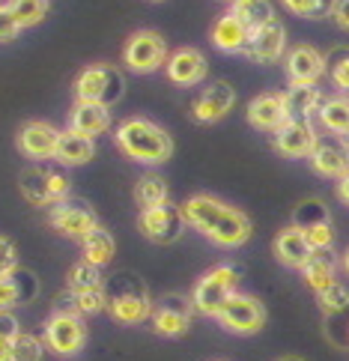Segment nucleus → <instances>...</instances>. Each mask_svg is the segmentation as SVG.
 <instances>
[{
    "label": "nucleus",
    "instance_id": "nucleus-34",
    "mask_svg": "<svg viewBox=\"0 0 349 361\" xmlns=\"http://www.w3.org/2000/svg\"><path fill=\"white\" fill-rule=\"evenodd\" d=\"M326 221H331V212H329L326 200H319V197H307L293 209V227H299V230L326 224Z\"/></svg>",
    "mask_w": 349,
    "mask_h": 361
},
{
    "label": "nucleus",
    "instance_id": "nucleus-11",
    "mask_svg": "<svg viewBox=\"0 0 349 361\" xmlns=\"http://www.w3.org/2000/svg\"><path fill=\"white\" fill-rule=\"evenodd\" d=\"M185 215L176 203H159V206H149V209H140L137 215V230L140 236L149 239L152 245H173L183 239L185 233Z\"/></svg>",
    "mask_w": 349,
    "mask_h": 361
},
{
    "label": "nucleus",
    "instance_id": "nucleus-44",
    "mask_svg": "<svg viewBox=\"0 0 349 361\" xmlns=\"http://www.w3.org/2000/svg\"><path fill=\"white\" fill-rule=\"evenodd\" d=\"M331 21L338 24L341 30L349 33V0H334V9H331Z\"/></svg>",
    "mask_w": 349,
    "mask_h": 361
},
{
    "label": "nucleus",
    "instance_id": "nucleus-13",
    "mask_svg": "<svg viewBox=\"0 0 349 361\" xmlns=\"http://www.w3.org/2000/svg\"><path fill=\"white\" fill-rule=\"evenodd\" d=\"M287 54V27H283L281 18H271L263 27L251 30V39L245 45L242 57L257 66H271V63H281Z\"/></svg>",
    "mask_w": 349,
    "mask_h": 361
},
{
    "label": "nucleus",
    "instance_id": "nucleus-31",
    "mask_svg": "<svg viewBox=\"0 0 349 361\" xmlns=\"http://www.w3.org/2000/svg\"><path fill=\"white\" fill-rule=\"evenodd\" d=\"M6 9L21 30H30L48 18L51 0H6Z\"/></svg>",
    "mask_w": 349,
    "mask_h": 361
},
{
    "label": "nucleus",
    "instance_id": "nucleus-24",
    "mask_svg": "<svg viewBox=\"0 0 349 361\" xmlns=\"http://www.w3.org/2000/svg\"><path fill=\"white\" fill-rule=\"evenodd\" d=\"M338 266H341V260L334 257V251H314L310 260L299 269L305 287L314 293L329 290L331 283H338Z\"/></svg>",
    "mask_w": 349,
    "mask_h": 361
},
{
    "label": "nucleus",
    "instance_id": "nucleus-49",
    "mask_svg": "<svg viewBox=\"0 0 349 361\" xmlns=\"http://www.w3.org/2000/svg\"><path fill=\"white\" fill-rule=\"evenodd\" d=\"M149 4H164V0H149Z\"/></svg>",
    "mask_w": 349,
    "mask_h": 361
},
{
    "label": "nucleus",
    "instance_id": "nucleus-29",
    "mask_svg": "<svg viewBox=\"0 0 349 361\" xmlns=\"http://www.w3.org/2000/svg\"><path fill=\"white\" fill-rule=\"evenodd\" d=\"M230 12L248 30H257V27H263V24H269L271 18H278L271 0H230Z\"/></svg>",
    "mask_w": 349,
    "mask_h": 361
},
{
    "label": "nucleus",
    "instance_id": "nucleus-10",
    "mask_svg": "<svg viewBox=\"0 0 349 361\" xmlns=\"http://www.w3.org/2000/svg\"><path fill=\"white\" fill-rule=\"evenodd\" d=\"M194 322V305H191V295L183 293H164L155 299L152 305V317H149V326L159 338H183L188 334Z\"/></svg>",
    "mask_w": 349,
    "mask_h": 361
},
{
    "label": "nucleus",
    "instance_id": "nucleus-39",
    "mask_svg": "<svg viewBox=\"0 0 349 361\" xmlns=\"http://www.w3.org/2000/svg\"><path fill=\"white\" fill-rule=\"evenodd\" d=\"M317 302H319L322 317H326V314H334V311H343V307L349 305V290L338 281V283H331L329 290L317 293Z\"/></svg>",
    "mask_w": 349,
    "mask_h": 361
},
{
    "label": "nucleus",
    "instance_id": "nucleus-19",
    "mask_svg": "<svg viewBox=\"0 0 349 361\" xmlns=\"http://www.w3.org/2000/svg\"><path fill=\"white\" fill-rule=\"evenodd\" d=\"M248 123L257 128V132H278V128L287 123V102H283V93H260L248 102V111H245Z\"/></svg>",
    "mask_w": 349,
    "mask_h": 361
},
{
    "label": "nucleus",
    "instance_id": "nucleus-40",
    "mask_svg": "<svg viewBox=\"0 0 349 361\" xmlns=\"http://www.w3.org/2000/svg\"><path fill=\"white\" fill-rule=\"evenodd\" d=\"M307 245L314 251H334V224L326 221V224H317V227H307L302 230Z\"/></svg>",
    "mask_w": 349,
    "mask_h": 361
},
{
    "label": "nucleus",
    "instance_id": "nucleus-16",
    "mask_svg": "<svg viewBox=\"0 0 349 361\" xmlns=\"http://www.w3.org/2000/svg\"><path fill=\"white\" fill-rule=\"evenodd\" d=\"M57 140H60V128L57 126H51L48 120H27L18 128L16 147H18V152L24 159L45 161V159H54Z\"/></svg>",
    "mask_w": 349,
    "mask_h": 361
},
{
    "label": "nucleus",
    "instance_id": "nucleus-5",
    "mask_svg": "<svg viewBox=\"0 0 349 361\" xmlns=\"http://www.w3.org/2000/svg\"><path fill=\"white\" fill-rule=\"evenodd\" d=\"M75 96L78 102H96V105L114 108L125 96V72L114 63H93L78 72Z\"/></svg>",
    "mask_w": 349,
    "mask_h": 361
},
{
    "label": "nucleus",
    "instance_id": "nucleus-37",
    "mask_svg": "<svg viewBox=\"0 0 349 361\" xmlns=\"http://www.w3.org/2000/svg\"><path fill=\"white\" fill-rule=\"evenodd\" d=\"M283 9L290 16H299V18H331V9H334V0H281Z\"/></svg>",
    "mask_w": 349,
    "mask_h": 361
},
{
    "label": "nucleus",
    "instance_id": "nucleus-26",
    "mask_svg": "<svg viewBox=\"0 0 349 361\" xmlns=\"http://www.w3.org/2000/svg\"><path fill=\"white\" fill-rule=\"evenodd\" d=\"M322 90L317 84H290L283 90V102H287V117L295 120H314L322 105Z\"/></svg>",
    "mask_w": 349,
    "mask_h": 361
},
{
    "label": "nucleus",
    "instance_id": "nucleus-18",
    "mask_svg": "<svg viewBox=\"0 0 349 361\" xmlns=\"http://www.w3.org/2000/svg\"><path fill=\"white\" fill-rule=\"evenodd\" d=\"M317 137H319V132H317L314 120L290 117L278 132H271V147H275L283 159H307L317 144Z\"/></svg>",
    "mask_w": 349,
    "mask_h": 361
},
{
    "label": "nucleus",
    "instance_id": "nucleus-42",
    "mask_svg": "<svg viewBox=\"0 0 349 361\" xmlns=\"http://www.w3.org/2000/svg\"><path fill=\"white\" fill-rule=\"evenodd\" d=\"M18 33H21V27L16 24V18L9 16L6 4H0V42H12Z\"/></svg>",
    "mask_w": 349,
    "mask_h": 361
},
{
    "label": "nucleus",
    "instance_id": "nucleus-6",
    "mask_svg": "<svg viewBox=\"0 0 349 361\" xmlns=\"http://www.w3.org/2000/svg\"><path fill=\"white\" fill-rule=\"evenodd\" d=\"M42 341L48 346V353H54L60 358H75L87 346V322L78 311H51Z\"/></svg>",
    "mask_w": 349,
    "mask_h": 361
},
{
    "label": "nucleus",
    "instance_id": "nucleus-48",
    "mask_svg": "<svg viewBox=\"0 0 349 361\" xmlns=\"http://www.w3.org/2000/svg\"><path fill=\"white\" fill-rule=\"evenodd\" d=\"M278 361H305L302 355H283V358H278Z\"/></svg>",
    "mask_w": 349,
    "mask_h": 361
},
{
    "label": "nucleus",
    "instance_id": "nucleus-45",
    "mask_svg": "<svg viewBox=\"0 0 349 361\" xmlns=\"http://www.w3.org/2000/svg\"><path fill=\"white\" fill-rule=\"evenodd\" d=\"M0 361H16V341L0 338Z\"/></svg>",
    "mask_w": 349,
    "mask_h": 361
},
{
    "label": "nucleus",
    "instance_id": "nucleus-28",
    "mask_svg": "<svg viewBox=\"0 0 349 361\" xmlns=\"http://www.w3.org/2000/svg\"><path fill=\"white\" fill-rule=\"evenodd\" d=\"M81 254H84L87 263L105 269V266L114 260V254H116V239L111 236L108 227L99 224L96 230H90V233L81 239Z\"/></svg>",
    "mask_w": 349,
    "mask_h": 361
},
{
    "label": "nucleus",
    "instance_id": "nucleus-1",
    "mask_svg": "<svg viewBox=\"0 0 349 361\" xmlns=\"http://www.w3.org/2000/svg\"><path fill=\"white\" fill-rule=\"evenodd\" d=\"M179 209L185 215V224L218 248H242L254 233L248 215L212 195H191L188 200L179 203Z\"/></svg>",
    "mask_w": 349,
    "mask_h": 361
},
{
    "label": "nucleus",
    "instance_id": "nucleus-41",
    "mask_svg": "<svg viewBox=\"0 0 349 361\" xmlns=\"http://www.w3.org/2000/svg\"><path fill=\"white\" fill-rule=\"evenodd\" d=\"M18 266H21V263H18V248H16V242L0 233V278L12 275Z\"/></svg>",
    "mask_w": 349,
    "mask_h": 361
},
{
    "label": "nucleus",
    "instance_id": "nucleus-17",
    "mask_svg": "<svg viewBox=\"0 0 349 361\" xmlns=\"http://www.w3.org/2000/svg\"><path fill=\"white\" fill-rule=\"evenodd\" d=\"M283 72L290 84H319L326 78V54L314 45H293L283 54Z\"/></svg>",
    "mask_w": 349,
    "mask_h": 361
},
{
    "label": "nucleus",
    "instance_id": "nucleus-4",
    "mask_svg": "<svg viewBox=\"0 0 349 361\" xmlns=\"http://www.w3.org/2000/svg\"><path fill=\"white\" fill-rule=\"evenodd\" d=\"M239 281H242V266L230 263V260L212 266L209 272H203L197 278V283H194V290H191L194 314H200L206 319H215L218 311L224 307V302L239 290Z\"/></svg>",
    "mask_w": 349,
    "mask_h": 361
},
{
    "label": "nucleus",
    "instance_id": "nucleus-21",
    "mask_svg": "<svg viewBox=\"0 0 349 361\" xmlns=\"http://www.w3.org/2000/svg\"><path fill=\"white\" fill-rule=\"evenodd\" d=\"M39 293V281L30 269H16L12 275L0 278V311H12L18 305H30Z\"/></svg>",
    "mask_w": 349,
    "mask_h": 361
},
{
    "label": "nucleus",
    "instance_id": "nucleus-20",
    "mask_svg": "<svg viewBox=\"0 0 349 361\" xmlns=\"http://www.w3.org/2000/svg\"><path fill=\"white\" fill-rule=\"evenodd\" d=\"M271 254H275V260L281 266H287V269H302L307 260H310V254H314V248L307 245L305 233L299 227H283L278 230V236L271 239Z\"/></svg>",
    "mask_w": 349,
    "mask_h": 361
},
{
    "label": "nucleus",
    "instance_id": "nucleus-7",
    "mask_svg": "<svg viewBox=\"0 0 349 361\" xmlns=\"http://www.w3.org/2000/svg\"><path fill=\"white\" fill-rule=\"evenodd\" d=\"M167 54L171 48L159 30H135L123 45V66L135 75H152L164 69Z\"/></svg>",
    "mask_w": 349,
    "mask_h": 361
},
{
    "label": "nucleus",
    "instance_id": "nucleus-38",
    "mask_svg": "<svg viewBox=\"0 0 349 361\" xmlns=\"http://www.w3.org/2000/svg\"><path fill=\"white\" fill-rule=\"evenodd\" d=\"M45 341L39 334H30V331H21L16 338V361H42L45 355Z\"/></svg>",
    "mask_w": 349,
    "mask_h": 361
},
{
    "label": "nucleus",
    "instance_id": "nucleus-8",
    "mask_svg": "<svg viewBox=\"0 0 349 361\" xmlns=\"http://www.w3.org/2000/svg\"><path fill=\"white\" fill-rule=\"evenodd\" d=\"M218 326L239 338H251V334L263 331L266 326V305L251 293H233L224 302V307L218 311Z\"/></svg>",
    "mask_w": 349,
    "mask_h": 361
},
{
    "label": "nucleus",
    "instance_id": "nucleus-12",
    "mask_svg": "<svg viewBox=\"0 0 349 361\" xmlns=\"http://www.w3.org/2000/svg\"><path fill=\"white\" fill-rule=\"evenodd\" d=\"M310 171L322 179H343L349 173V137H341V135H329L322 132L317 137L314 149H310Z\"/></svg>",
    "mask_w": 349,
    "mask_h": 361
},
{
    "label": "nucleus",
    "instance_id": "nucleus-27",
    "mask_svg": "<svg viewBox=\"0 0 349 361\" xmlns=\"http://www.w3.org/2000/svg\"><path fill=\"white\" fill-rule=\"evenodd\" d=\"M317 120L322 126V132L349 137V96L346 93L326 96L322 99V105H319V111H317Z\"/></svg>",
    "mask_w": 349,
    "mask_h": 361
},
{
    "label": "nucleus",
    "instance_id": "nucleus-50",
    "mask_svg": "<svg viewBox=\"0 0 349 361\" xmlns=\"http://www.w3.org/2000/svg\"><path fill=\"white\" fill-rule=\"evenodd\" d=\"M224 4H230V0H224Z\"/></svg>",
    "mask_w": 349,
    "mask_h": 361
},
{
    "label": "nucleus",
    "instance_id": "nucleus-36",
    "mask_svg": "<svg viewBox=\"0 0 349 361\" xmlns=\"http://www.w3.org/2000/svg\"><path fill=\"white\" fill-rule=\"evenodd\" d=\"M72 305L81 317H96V314H105L108 311V293H105V283L93 290H81V293H72Z\"/></svg>",
    "mask_w": 349,
    "mask_h": 361
},
{
    "label": "nucleus",
    "instance_id": "nucleus-14",
    "mask_svg": "<svg viewBox=\"0 0 349 361\" xmlns=\"http://www.w3.org/2000/svg\"><path fill=\"white\" fill-rule=\"evenodd\" d=\"M233 108H236V87L230 81H212L194 96L191 117L200 126H212V123H221Z\"/></svg>",
    "mask_w": 349,
    "mask_h": 361
},
{
    "label": "nucleus",
    "instance_id": "nucleus-47",
    "mask_svg": "<svg viewBox=\"0 0 349 361\" xmlns=\"http://www.w3.org/2000/svg\"><path fill=\"white\" fill-rule=\"evenodd\" d=\"M341 269L349 275V248H346V251H343V257H341Z\"/></svg>",
    "mask_w": 349,
    "mask_h": 361
},
{
    "label": "nucleus",
    "instance_id": "nucleus-33",
    "mask_svg": "<svg viewBox=\"0 0 349 361\" xmlns=\"http://www.w3.org/2000/svg\"><path fill=\"white\" fill-rule=\"evenodd\" d=\"M105 283V275H102V269L87 263L84 257L78 263H72L69 275H66V290L69 293H81V290H93V287H102Z\"/></svg>",
    "mask_w": 349,
    "mask_h": 361
},
{
    "label": "nucleus",
    "instance_id": "nucleus-22",
    "mask_svg": "<svg viewBox=\"0 0 349 361\" xmlns=\"http://www.w3.org/2000/svg\"><path fill=\"white\" fill-rule=\"evenodd\" d=\"M69 128L96 140L111 128V108L96 105V102H75V108L69 111Z\"/></svg>",
    "mask_w": 349,
    "mask_h": 361
},
{
    "label": "nucleus",
    "instance_id": "nucleus-32",
    "mask_svg": "<svg viewBox=\"0 0 349 361\" xmlns=\"http://www.w3.org/2000/svg\"><path fill=\"white\" fill-rule=\"evenodd\" d=\"M18 191L36 209H48V195H45V171L42 167H27L18 176Z\"/></svg>",
    "mask_w": 349,
    "mask_h": 361
},
{
    "label": "nucleus",
    "instance_id": "nucleus-43",
    "mask_svg": "<svg viewBox=\"0 0 349 361\" xmlns=\"http://www.w3.org/2000/svg\"><path fill=\"white\" fill-rule=\"evenodd\" d=\"M21 334V322L12 311H0V338H12L16 341Z\"/></svg>",
    "mask_w": 349,
    "mask_h": 361
},
{
    "label": "nucleus",
    "instance_id": "nucleus-46",
    "mask_svg": "<svg viewBox=\"0 0 349 361\" xmlns=\"http://www.w3.org/2000/svg\"><path fill=\"white\" fill-rule=\"evenodd\" d=\"M334 191H338L341 203H346V206H349V173H346L343 179H338V188H334Z\"/></svg>",
    "mask_w": 349,
    "mask_h": 361
},
{
    "label": "nucleus",
    "instance_id": "nucleus-3",
    "mask_svg": "<svg viewBox=\"0 0 349 361\" xmlns=\"http://www.w3.org/2000/svg\"><path fill=\"white\" fill-rule=\"evenodd\" d=\"M105 293H108V317L116 326H140L152 317V305L155 299L149 295L147 283L135 278L132 272H120L111 281H105Z\"/></svg>",
    "mask_w": 349,
    "mask_h": 361
},
{
    "label": "nucleus",
    "instance_id": "nucleus-9",
    "mask_svg": "<svg viewBox=\"0 0 349 361\" xmlns=\"http://www.w3.org/2000/svg\"><path fill=\"white\" fill-rule=\"evenodd\" d=\"M45 218H48L51 230H57L60 236L78 239V242H81V239L90 233V230L99 227L96 209H93V206H90L84 197H75V195H69L66 200L51 203L48 209H45Z\"/></svg>",
    "mask_w": 349,
    "mask_h": 361
},
{
    "label": "nucleus",
    "instance_id": "nucleus-23",
    "mask_svg": "<svg viewBox=\"0 0 349 361\" xmlns=\"http://www.w3.org/2000/svg\"><path fill=\"white\" fill-rule=\"evenodd\" d=\"M209 39L221 54H242L245 45H248V39H251V30L245 27L233 12H224V16L215 18L212 30H209Z\"/></svg>",
    "mask_w": 349,
    "mask_h": 361
},
{
    "label": "nucleus",
    "instance_id": "nucleus-15",
    "mask_svg": "<svg viewBox=\"0 0 349 361\" xmlns=\"http://www.w3.org/2000/svg\"><path fill=\"white\" fill-rule=\"evenodd\" d=\"M164 78L173 87H197L209 78V60L200 48L183 45L167 54L164 60Z\"/></svg>",
    "mask_w": 349,
    "mask_h": 361
},
{
    "label": "nucleus",
    "instance_id": "nucleus-2",
    "mask_svg": "<svg viewBox=\"0 0 349 361\" xmlns=\"http://www.w3.org/2000/svg\"><path fill=\"white\" fill-rule=\"evenodd\" d=\"M114 144L125 159L159 167L173 159V137L164 126L149 117H125L114 128Z\"/></svg>",
    "mask_w": 349,
    "mask_h": 361
},
{
    "label": "nucleus",
    "instance_id": "nucleus-25",
    "mask_svg": "<svg viewBox=\"0 0 349 361\" xmlns=\"http://www.w3.org/2000/svg\"><path fill=\"white\" fill-rule=\"evenodd\" d=\"M93 159H96V140L78 135L72 128H63L60 140H57L54 161L63 167H81V164H90Z\"/></svg>",
    "mask_w": 349,
    "mask_h": 361
},
{
    "label": "nucleus",
    "instance_id": "nucleus-35",
    "mask_svg": "<svg viewBox=\"0 0 349 361\" xmlns=\"http://www.w3.org/2000/svg\"><path fill=\"white\" fill-rule=\"evenodd\" d=\"M326 75L331 78V84L338 87V93L349 96V48L338 45L326 54Z\"/></svg>",
    "mask_w": 349,
    "mask_h": 361
},
{
    "label": "nucleus",
    "instance_id": "nucleus-30",
    "mask_svg": "<svg viewBox=\"0 0 349 361\" xmlns=\"http://www.w3.org/2000/svg\"><path fill=\"white\" fill-rule=\"evenodd\" d=\"M135 203L140 209H149V206H159V203H167L171 200V188H167V179L159 176V173H147L140 176L135 183V191H132Z\"/></svg>",
    "mask_w": 349,
    "mask_h": 361
}]
</instances>
